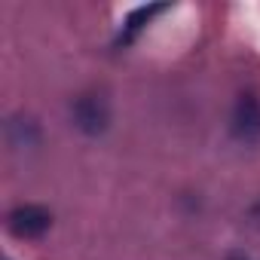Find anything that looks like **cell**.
Here are the masks:
<instances>
[{
    "mask_svg": "<svg viewBox=\"0 0 260 260\" xmlns=\"http://www.w3.org/2000/svg\"><path fill=\"white\" fill-rule=\"evenodd\" d=\"M74 122H77V128H83V132L98 135L107 125V104L101 98H95V95L77 98L74 101Z\"/></svg>",
    "mask_w": 260,
    "mask_h": 260,
    "instance_id": "obj_3",
    "label": "cell"
},
{
    "mask_svg": "<svg viewBox=\"0 0 260 260\" xmlns=\"http://www.w3.org/2000/svg\"><path fill=\"white\" fill-rule=\"evenodd\" d=\"M251 220H254V223H257V226H260V202H257V205H254V208H251Z\"/></svg>",
    "mask_w": 260,
    "mask_h": 260,
    "instance_id": "obj_5",
    "label": "cell"
},
{
    "mask_svg": "<svg viewBox=\"0 0 260 260\" xmlns=\"http://www.w3.org/2000/svg\"><path fill=\"white\" fill-rule=\"evenodd\" d=\"M169 7L166 4H153V7H138L135 13H128V19L122 22V31H119V37H116V43H122V46H128V43H132L156 16H162Z\"/></svg>",
    "mask_w": 260,
    "mask_h": 260,
    "instance_id": "obj_4",
    "label": "cell"
},
{
    "mask_svg": "<svg viewBox=\"0 0 260 260\" xmlns=\"http://www.w3.org/2000/svg\"><path fill=\"white\" fill-rule=\"evenodd\" d=\"M7 226L19 239H37L52 226V214L43 205H19L7 214Z\"/></svg>",
    "mask_w": 260,
    "mask_h": 260,
    "instance_id": "obj_1",
    "label": "cell"
},
{
    "mask_svg": "<svg viewBox=\"0 0 260 260\" xmlns=\"http://www.w3.org/2000/svg\"><path fill=\"white\" fill-rule=\"evenodd\" d=\"M233 135L242 141H254L260 135V101L254 95H239L233 107Z\"/></svg>",
    "mask_w": 260,
    "mask_h": 260,
    "instance_id": "obj_2",
    "label": "cell"
}]
</instances>
